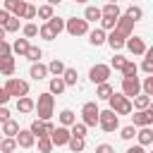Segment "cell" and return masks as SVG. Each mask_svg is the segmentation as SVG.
Instances as JSON below:
<instances>
[{
    "instance_id": "cell-1",
    "label": "cell",
    "mask_w": 153,
    "mask_h": 153,
    "mask_svg": "<svg viewBox=\"0 0 153 153\" xmlns=\"http://www.w3.org/2000/svg\"><path fill=\"white\" fill-rule=\"evenodd\" d=\"M36 112H38V117L36 120H41V122H53V115H55V98L45 91V93H38V100H36V108H33Z\"/></svg>"
},
{
    "instance_id": "cell-2",
    "label": "cell",
    "mask_w": 153,
    "mask_h": 153,
    "mask_svg": "<svg viewBox=\"0 0 153 153\" xmlns=\"http://www.w3.org/2000/svg\"><path fill=\"white\" fill-rule=\"evenodd\" d=\"M108 105H110L108 110H112L117 117H120V115H131V112H134L131 100H129V98H124L122 93H112V96L108 98Z\"/></svg>"
},
{
    "instance_id": "cell-3",
    "label": "cell",
    "mask_w": 153,
    "mask_h": 153,
    "mask_svg": "<svg viewBox=\"0 0 153 153\" xmlns=\"http://www.w3.org/2000/svg\"><path fill=\"white\" fill-rule=\"evenodd\" d=\"M2 88L7 91V96H10V98H24V96H29V81L17 79V76H10V79L5 81V86H2Z\"/></svg>"
},
{
    "instance_id": "cell-4",
    "label": "cell",
    "mask_w": 153,
    "mask_h": 153,
    "mask_svg": "<svg viewBox=\"0 0 153 153\" xmlns=\"http://www.w3.org/2000/svg\"><path fill=\"white\" fill-rule=\"evenodd\" d=\"M98 112H100V108L96 105V100H88V103H84L81 105V124L88 129V127H96L98 124Z\"/></svg>"
},
{
    "instance_id": "cell-5",
    "label": "cell",
    "mask_w": 153,
    "mask_h": 153,
    "mask_svg": "<svg viewBox=\"0 0 153 153\" xmlns=\"http://www.w3.org/2000/svg\"><path fill=\"white\" fill-rule=\"evenodd\" d=\"M98 127L103 129V131H117L120 129V117L112 112V110H100L98 112Z\"/></svg>"
},
{
    "instance_id": "cell-6",
    "label": "cell",
    "mask_w": 153,
    "mask_h": 153,
    "mask_svg": "<svg viewBox=\"0 0 153 153\" xmlns=\"http://www.w3.org/2000/svg\"><path fill=\"white\" fill-rule=\"evenodd\" d=\"M110 74H112V69L108 67V65H103V62H98V65H93L91 69H88V79H91V84H105L108 79H110Z\"/></svg>"
},
{
    "instance_id": "cell-7",
    "label": "cell",
    "mask_w": 153,
    "mask_h": 153,
    "mask_svg": "<svg viewBox=\"0 0 153 153\" xmlns=\"http://www.w3.org/2000/svg\"><path fill=\"white\" fill-rule=\"evenodd\" d=\"M65 31L69 36H86L88 33V24L81 17H72V19H65Z\"/></svg>"
},
{
    "instance_id": "cell-8",
    "label": "cell",
    "mask_w": 153,
    "mask_h": 153,
    "mask_svg": "<svg viewBox=\"0 0 153 153\" xmlns=\"http://www.w3.org/2000/svg\"><path fill=\"white\" fill-rule=\"evenodd\" d=\"M124 48L134 55V57H139V55H146V50H148V45H146V41L141 38V36H129L127 41H124Z\"/></svg>"
},
{
    "instance_id": "cell-9",
    "label": "cell",
    "mask_w": 153,
    "mask_h": 153,
    "mask_svg": "<svg viewBox=\"0 0 153 153\" xmlns=\"http://www.w3.org/2000/svg\"><path fill=\"white\" fill-rule=\"evenodd\" d=\"M124 98H136L139 93H141V79L139 76H134V79H122V91H120Z\"/></svg>"
},
{
    "instance_id": "cell-10",
    "label": "cell",
    "mask_w": 153,
    "mask_h": 153,
    "mask_svg": "<svg viewBox=\"0 0 153 153\" xmlns=\"http://www.w3.org/2000/svg\"><path fill=\"white\" fill-rule=\"evenodd\" d=\"M153 124V108H146V110H139L131 115V127L136 129H143V127H151Z\"/></svg>"
},
{
    "instance_id": "cell-11",
    "label": "cell",
    "mask_w": 153,
    "mask_h": 153,
    "mask_svg": "<svg viewBox=\"0 0 153 153\" xmlns=\"http://www.w3.org/2000/svg\"><path fill=\"white\" fill-rule=\"evenodd\" d=\"M26 5H29V2H24V0H5L2 10H5L10 17H17V19H22V17H24V10H26Z\"/></svg>"
},
{
    "instance_id": "cell-12",
    "label": "cell",
    "mask_w": 153,
    "mask_h": 153,
    "mask_svg": "<svg viewBox=\"0 0 153 153\" xmlns=\"http://www.w3.org/2000/svg\"><path fill=\"white\" fill-rule=\"evenodd\" d=\"M48 139H50L53 148H55V146H67V141H69V129H67V127H55Z\"/></svg>"
},
{
    "instance_id": "cell-13",
    "label": "cell",
    "mask_w": 153,
    "mask_h": 153,
    "mask_svg": "<svg viewBox=\"0 0 153 153\" xmlns=\"http://www.w3.org/2000/svg\"><path fill=\"white\" fill-rule=\"evenodd\" d=\"M115 31H117L120 36L129 38V36L134 33V22H131L129 17H124V14H120V19H117V24H115Z\"/></svg>"
},
{
    "instance_id": "cell-14",
    "label": "cell",
    "mask_w": 153,
    "mask_h": 153,
    "mask_svg": "<svg viewBox=\"0 0 153 153\" xmlns=\"http://www.w3.org/2000/svg\"><path fill=\"white\" fill-rule=\"evenodd\" d=\"M14 141H17L19 148H33L36 146V139H33V134L29 129H19V134L14 136Z\"/></svg>"
},
{
    "instance_id": "cell-15",
    "label": "cell",
    "mask_w": 153,
    "mask_h": 153,
    "mask_svg": "<svg viewBox=\"0 0 153 153\" xmlns=\"http://www.w3.org/2000/svg\"><path fill=\"white\" fill-rule=\"evenodd\" d=\"M29 76H31L33 81H43V79L48 76V67H45L43 62H33V65L29 67Z\"/></svg>"
},
{
    "instance_id": "cell-16",
    "label": "cell",
    "mask_w": 153,
    "mask_h": 153,
    "mask_svg": "<svg viewBox=\"0 0 153 153\" xmlns=\"http://www.w3.org/2000/svg\"><path fill=\"white\" fill-rule=\"evenodd\" d=\"M14 69H17V60H14L12 55H7V57L0 60V74H2V76L10 79V76L14 74Z\"/></svg>"
},
{
    "instance_id": "cell-17",
    "label": "cell",
    "mask_w": 153,
    "mask_h": 153,
    "mask_svg": "<svg viewBox=\"0 0 153 153\" xmlns=\"http://www.w3.org/2000/svg\"><path fill=\"white\" fill-rule=\"evenodd\" d=\"M124 41H127V38H124V36H120L115 29H112V31L105 36V43H108L112 50H122V48H124Z\"/></svg>"
},
{
    "instance_id": "cell-18",
    "label": "cell",
    "mask_w": 153,
    "mask_h": 153,
    "mask_svg": "<svg viewBox=\"0 0 153 153\" xmlns=\"http://www.w3.org/2000/svg\"><path fill=\"white\" fill-rule=\"evenodd\" d=\"M65 88H67V86H65V81H62L60 76H50V81H48V93H50L53 98H55V96H62Z\"/></svg>"
},
{
    "instance_id": "cell-19",
    "label": "cell",
    "mask_w": 153,
    "mask_h": 153,
    "mask_svg": "<svg viewBox=\"0 0 153 153\" xmlns=\"http://www.w3.org/2000/svg\"><path fill=\"white\" fill-rule=\"evenodd\" d=\"M136 141H139V146H141V148L151 146V143H153V129H151V127L136 129Z\"/></svg>"
},
{
    "instance_id": "cell-20",
    "label": "cell",
    "mask_w": 153,
    "mask_h": 153,
    "mask_svg": "<svg viewBox=\"0 0 153 153\" xmlns=\"http://www.w3.org/2000/svg\"><path fill=\"white\" fill-rule=\"evenodd\" d=\"M120 14H122V10H120V5H117V2H105V5L100 7V17L120 19Z\"/></svg>"
},
{
    "instance_id": "cell-21",
    "label": "cell",
    "mask_w": 153,
    "mask_h": 153,
    "mask_svg": "<svg viewBox=\"0 0 153 153\" xmlns=\"http://www.w3.org/2000/svg\"><path fill=\"white\" fill-rule=\"evenodd\" d=\"M33 108H36V100H33V98H29V96H24V98H17V110H19L22 115H29V112H33Z\"/></svg>"
},
{
    "instance_id": "cell-22",
    "label": "cell",
    "mask_w": 153,
    "mask_h": 153,
    "mask_svg": "<svg viewBox=\"0 0 153 153\" xmlns=\"http://www.w3.org/2000/svg\"><path fill=\"white\" fill-rule=\"evenodd\" d=\"M81 19H84L86 24H91V22H100V7H96V5H86Z\"/></svg>"
},
{
    "instance_id": "cell-23",
    "label": "cell",
    "mask_w": 153,
    "mask_h": 153,
    "mask_svg": "<svg viewBox=\"0 0 153 153\" xmlns=\"http://www.w3.org/2000/svg\"><path fill=\"white\" fill-rule=\"evenodd\" d=\"M86 36H88V43L98 48V45H105V36H108V33H105L103 29H93V31H88Z\"/></svg>"
},
{
    "instance_id": "cell-24",
    "label": "cell",
    "mask_w": 153,
    "mask_h": 153,
    "mask_svg": "<svg viewBox=\"0 0 153 153\" xmlns=\"http://www.w3.org/2000/svg\"><path fill=\"white\" fill-rule=\"evenodd\" d=\"M112 93H115V88L110 86V81H105V84H98V86H96V98H98V100H108Z\"/></svg>"
},
{
    "instance_id": "cell-25",
    "label": "cell",
    "mask_w": 153,
    "mask_h": 153,
    "mask_svg": "<svg viewBox=\"0 0 153 153\" xmlns=\"http://www.w3.org/2000/svg\"><path fill=\"white\" fill-rule=\"evenodd\" d=\"M57 120H60V127H67V129H69V127H72V124L76 122V115H74V112H72L69 108H65V110H62V112L57 115Z\"/></svg>"
},
{
    "instance_id": "cell-26",
    "label": "cell",
    "mask_w": 153,
    "mask_h": 153,
    "mask_svg": "<svg viewBox=\"0 0 153 153\" xmlns=\"http://www.w3.org/2000/svg\"><path fill=\"white\" fill-rule=\"evenodd\" d=\"M19 122H14V120H7L5 124H2V134H5V139H14L17 134H19Z\"/></svg>"
},
{
    "instance_id": "cell-27",
    "label": "cell",
    "mask_w": 153,
    "mask_h": 153,
    "mask_svg": "<svg viewBox=\"0 0 153 153\" xmlns=\"http://www.w3.org/2000/svg\"><path fill=\"white\" fill-rule=\"evenodd\" d=\"M29 131L33 134V139H43V136H48V134H45V122H41V120H33V122L29 124Z\"/></svg>"
},
{
    "instance_id": "cell-28",
    "label": "cell",
    "mask_w": 153,
    "mask_h": 153,
    "mask_svg": "<svg viewBox=\"0 0 153 153\" xmlns=\"http://www.w3.org/2000/svg\"><path fill=\"white\" fill-rule=\"evenodd\" d=\"M36 17H38V19H45V22L53 19V17H55L53 5H50V2H48V5H38V7H36Z\"/></svg>"
},
{
    "instance_id": "cell-29",
    "label": "cell",
    "mask_w": 153,
    "mask_h": 153,
    "mask_svg": "<svg viewBox=\"0 0 153 153\" xmlns=\"http://www.w3.org/2000/svg\"><path fill=\"white\" fill-rule=\"evenodd\" d=\"M45 67H48V74H53V76H62V72L67 69V65H65L62 60H57V57H55L50 65H45Z\"/></svg>"
},
{
    "instance_id": "cell-30",
    "label": "cell",
    "mask_w": 153,
    "mask_h": 153,
    "mask_svg": "<svg viewBox=\"0 0 153 153\" xmlns=\"http://www.w3.org/2000/svg\"><path fill=\"white\" fill-rule=\"evenodd\" d=\"M139 74V65L134 60H127V65L122 67V79H134Z\"/></svg>"
},
{
    "instance_id": "cell-31",
    "label": "cell",
    "mask_w": 153,
    "mask_h": 153,
    "mask_svg": "<svg viewBox=\"0 0 153 153\" xmlns=\"http://www.w3.org/2000/svg\"><path fill=\"white\" fill-rule=\"evenodd\" d=\"M60 79L65 81V86H76L79 74H76V69H74V67H67V69L62 72V76H60Z\"/></svg>"
},
{
    "instance_id": "cell-32",
    "label": "cell",
    "mask_w": 153,
    "mask_h": 153,
    "mask_svg": "<svg viewBox=\"0 0 153 153\" xmlns=\"http://www.w3.org/2000/svg\"><path fill=\"white\" fill-rule=\"evenodd\" d=\"M45 24H48V29H50L55 36H60V33L65 31V19H60V17H53V19H48Z\"/></svg>"
},
{
    "instance_id": "cell-33",
    "label": "cell",
    "mask_w": 153,
    "mask_h": 153,
    "mask_svg": "<svg viewBox=\"0 0 153 153\" xmlns=\"http://www.w3.org/2000/svg\"><path fill=\"white\" fill-rule=\"evenodd\" d=\"M29 45H31V43H29L26 38H17V41L12 43V53H17L19 57H24V55H26V50H29Z\"/></svg>"
},
{
    "instance_id": "cell-34",
    "label": "cell",
    "mask_w": 153,
    "mask_h": 153,
    "mask_svg": "<svg viewBox=\"0 0 153 153\" xmlns=\"http://www.w3.org/2000/svg\"><path fill=\"white\" fill-rule=\"evenodd\" d=\"M124 17H129V19L136 24L139 19H143V10H141L139 5H129V7H127V12H124Z\"/></svg>"
},
{
    "instance_id": "cell-35",
    "label": "cell",
    "mask_w": 153,
    "mask_h": 153,
    "mask_svg": "<svg viewBox=\"0 0 153 153\" xmlns=\"http://www.w3.org/2000/svg\"><path fill=\"white\" fill-rule=\"evenodd\" d=\"M24 57H26L31 65H33V62H41V57H43V50H41L38 45H29V50H26V55H24Z\"/></svg>"
},
{
    "instance_id": "cell-36",
    "label": "cell",
    "mask_w": 153,
    "mask_h": 153,
    "mask_svg": "<svg viewBox=\"0 0 153 153\" xmlns=\"http://www.w3.org/2000/svg\"><path fill=\"white\" fill-rule=\"evenodd\" d=\"M131 108H134L136 112H139V110H146V108H151V98H148V96H143V93H139V96L134 98Z\"/></svg>"
},
{
    "instance_id": "cell-37",
    "label": "cell",
    "mask_w": 153,
    "mask_h": 153,
    "mask_svg": "<svg viewBox=\"0 0 153 153\" xmlns=\"http://www.w3.org/2000/svg\"><path fill=\"white\" fill-rule=\"evenodd\" d=\"M141 69H143L148 76H153V50H151V48L146 50V57H143V62H141Z\"/></svg>"
},
{
    "instance_id": "cell-38",
    "label": "cell",
    "mask_w": 153,
    "mask_h": 153,
    "mask_svg": "<svg viewBox=\"0 0 153 153\" xmlns=\"http://www.w3.org/2000/svg\"><path fill=\"white\" fill-rule=\"evenodd\" d=\"M22 33H24L26 41H29V38H36V36H38V26H36L33 22H26V24L22 26Z\"/></svg>"
},
{
    "instance_id": "cell-39",
    "label": "cell",
    "mask_w": 153,
    "mask_h": 153,
    "mask_svg": "<svg viewBox=\"0 0 153 153\" xmlns=\"http://www.w3.org/2000/svg\"><path fill=\"white\" fill-rule=\"evenodd\" d=\"M2 29H5V33H14V31H19V29H22V22H19L17 17H10V19L5 22V26H2Z\"/></svg>"
},
{
    "instance_id": "cell-40",
    "label": "cell",
    "mask_w": 153,
    "mask_h": 153,
    "mask_svg": "<svg viewBox=\"0 0 153 153\" xmlns=\"http://www.w3.org/2000/svg\"><path fill=\"white\" fill-rule=\"evenodd\" d=\"M69 136H74V139H84V136H86V127H84L81 122H74V124L69 127Z\"/></svg>"
},
{
    "instance_id": "cell-41",
    "label": "cell",
    "mask_w": 153,
    "mask_h": 153,
    "mask_svg": "<svg viewBox=\"0 0 153 153\" xmlns=\"http://www.w3.org/2000/svg\"><path fill=\"white\" fill-rule=\"evenodd\" d=\"M14 151H17L14 139H0V153H14Z\"/></svg>"
},
{
    "instance_id": "cell-42",
    "label": "cell",
    "mask_w": 153,
    "mask_h": 153,
    "mask_svg": "<svg viewBox=\"0 0 153 153\" xmlns=\"http://www.w3.org/2000/svg\"><path fill=\"white\" fill-rule=\"evenodd\" d=\"M67 146H69V151H72V153H81L86 143H84V139H74V136H69Z\"/></svg>"
},
{
    "instance_id": "cell-43",
    "label": "cell",
    "mask_w": 153,
    "mask_h": 153,
    "mask_svg": "<svg viewBox=\"0 0 153 153\" xmlns=\"http://www.w3.org/2000/svg\"><path fill=\"white\" fill-rule=\"evenodd\" d=\"M120 136H122L124 141H131V139L136 136V127H131V124H127V127H120Z\"/></svg>"
},
{
    "instance_id": "cell-44",
    "label": "cell",
    "mask_w": 153,
    "mask_h": 153,
    "mask_svg": "<svg viewBox=\"0 0 153 153\" xmlns=\"http://www.w3.org/2000/svg\"><path fill=\"white\" fill-rule=\"evenodd\" d=\"M38 36H41L43 41H55V38H57V36L48 29V24H41V26H38Z\"/></svg>"
},
{
    "instance_id": "cell-45",
    "label": "cell",
    "mask_w": 153,
    "mask_h": 153,
    "mask_svg": "<svg viewBox=\"0 0 153 153\" xmlns=\"http://www.w3.org/2000/svg\"><path fill=\"white\" fill-rule=\"evenodd\" d=\"M141 93L148 96V98L153 96V76H146V79L141 81Z\"/></svg>"
},
{
    "instance_id": "cell-46",
    "label": "cell",
    "mask_w": 153,
    "mask_h": 153,
    "mask_svg": "<svg viewBox=\"0 0 153 153\" xmlns=\"http://www.w3.org/2000/svg\"><path fill=\"white\" fill-rule=\"evenodd\" d=\"M124 65H127V57H122V55H115V57H112V62H110L108 67H110V69H117V72H122V67H124Z\"/></svg>"
},
{
    "instance_id": "cell-47",
    "label": "cell",
    "mask_w": 153,
    "mask_h": 153,
    "mask_svg": "<svg viewBox=\"0 0 153 153\" xmlns=\"http://www.w3.org/2000/svg\"><path fill=\"white\" fill-rule=\"evenodd\" d=\"M36 141H38V151H41V153H50V151H53V143H50V139H48V136L36 139Z\"/></svg>"
},
{
    "instance_id": "cell-48",
    "label": "cell",
    "mask_w": 153,
    "mask_h": 153,
    "mask_svg": "<svg viewBox=\"0 0 153 153\" xmlns=\"http://www.w3.org/2000/svg\"><path fill=\"white\" fill-rule=\"evenodd\" d=\"M7 55H12V45H10L7 41H0V60L7 57Z\"/></svg>"
},
{
    "instance_id": "cell-49",
    "label": "cell",
    "mask_w": 153,
    "mask_h": 153,
    "mask_svg": "<svg viewBox=\"0 0 153 153\" xmlns=\"http://www.w3.org/2000/svg\"><path fill=\"white\" fill-rule=\"evenodd\" d=\"M22 19H36V5H26L24 10V17Z\"/></svg>"
},
{
    "instance_id": "cell-50",
    "label": "cell",
    "mask_w": 153,
    "mask_h": 153,
    "mask_svg": "<svg viewBox=\"0 0 153 153\" xmlns=\"http://www.w3.org/2000/svg\"><path fill=\"white\" fill-rule=\"evenodd\" d=\"M96 153H115V148L110 143H98L96 146Z\"/></svg>"
},
{
    "instance_id": "cell-51",
    "label": "cell",
    "mask_w": 153,
    "mask_h": 153,
    "mask_svg": "<svg viewBox=\"0 0 153 153\" xmlns=\"http://www.w3.org/2000/svg\"><path fill=\"white\" fill-rule=\"evenodd\" d=\"M7 120H12V117H10V110H7V105H5V108H0V124H5Z\"/></svg>"
},
{
    "instance_id": "cell-52",
    "label": "cell",
    "mask_w": 153,
    "mask_h": 153,
    "mask_svg": "<svg viewBox=\"0 0 153 153\" xmlns=\"http://www.w3.org/2000/svg\"><path fill=\"white\" fill-rule=\"evenodd\" d=\"M7 103H10V96H7V91L0 86V108H5Z\"/></svg>"
},
{
    "instance_id": "cell-53",
    "label": "cell",
    "mask_w": 153,
    "mask_h": 153,
    "mask_svg": "<svg viewBox=\"0 0 153 153\" xmlns=\"http://www.w3.org/2000/svg\"><path fill=\"white\" fill-rule=\"evenodd\" d=\"M124 153H146V148H141L139 143H134V146H129V148H127Z\"/></svg>"
},
{
    "instance_id": "cell-54",
    "label": "cell",
    "mask_w": 153,
    "mask_h": 153,
    "mask_svg": "<svg viewBox=\"0 0 153 153\" xmlns=\"http://www.w3.org/2000/svg\"><path fill=\"white\" fill-rule=\"evenodd\" d=\"M53 129H55V124H53V122H45V134H48V136L53 134Z\"/></svg>"
},
{
    "instance_id": "cell-55",
    "label": "cell",
    "mask_w": 153,
    "mask_h": 153,
    "mask_svg": "<svg viewBox=\"0 0 153 153\" xmlns=\"http://www.w3.org/2000/svg\"><path fill=\"white\" fill-rule=\"evenodd\" d=\"M5 36H7V33H5V29L0 26V41H5Z\"/></svg>"
}]
</instances>
